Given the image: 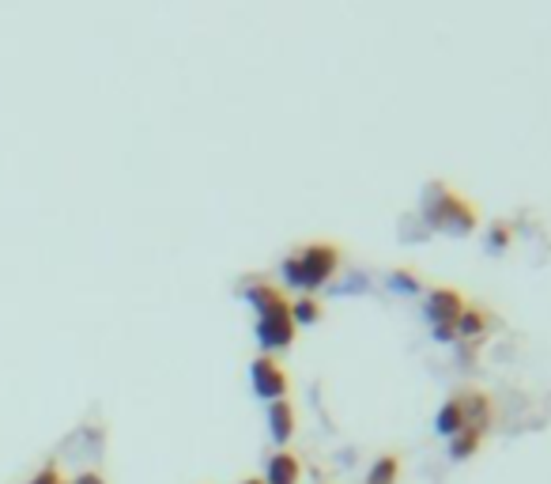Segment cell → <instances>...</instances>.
<instances>
[{"mask_svg": "<svg viewBox=\"0 0 551 484\" xmlns=\"http://www.w3.org/2000/svg\"><path fill=\"white\" fill-rule=\"evenodd\" d=\"M468 420H465V401H461V390L453 393V398L438 409V417H434V432L438 436H446V439H453L457 432H461Z\"/></svg>", "mask_w": 551, "mask_h": 484, "instance_id": "8", "label": "cell"}, {"mask_svg": "<svg viewBox=\"0 0 551 484\" xmlns=\"http://www.w3.org/2000/svg\"><path fill=\"white\" fill-rule=\"evenodd\" d=\"M284 280H287V284H295V288H299V261H295V254L284 258Z\"/></svg>", "mask_w": 551, "mask_h": 484, "instance_id": "17", "label": "cell"}, {"mask_svg": "<svg viewBox=\"0 0 551 484\" xmlns=\"http://www.w3.org/2000/svg\"><path fill=\"white\" fill-rule=\"evenodd\" d=\"M249 383H253V393H257V398H265L268 405L280 401V398H287V390H291V379H287L284 364L276 360V356H265V352L249 364Z\"/></svg>", "mask_w": 551, "mask_h": 484, "instance_id": "4", "label": "cell"}, {"mask_svg": "<svg viewBox=\"0 0 551 484\" xmlns=\"http://www.w3.org/2000/svg\"><path fill=\"white\" fill-rule=\"evenodd\" d=\"M295 261H299V288L310 295L333 280V273L340 268V250L333 242H310L295 254Z\"/></svg>", "mask_w": 551, "mask_h": 484, "instance_id": "3", "label": "cell"}, {"mask_svg": "<svg viewBox=\"0 0 551 484\" xmlns=\"http://www.w3.org/2000/svg\"><path fill=\"white\" fill-rule=\"evenodd\" d=\"M57 480H61V473H57V465H53V462H49V465H46V470H42V473H34V477H31L27 484H57Z\"/></svg>", "mask_w": 551, "mask_h": 484, "instance_id": "16", "label": "cell"}, {"mask_svg": "<svg viewBox=\"0 0 551 484\" xmlns=\"http://www.w3.org/2000/svg\"><path fill=\"white\" fill-rule=\"evenodd\" d=\"M465 307L468 303L457 288H431L427 303H424V314L431 321V330H438V326H457V318H461Z\"/></svg>", "mask_w": 551, "mask_h": 484, "instance_id": "5", "label": "cell"}, {"mask_svg": "<svg viewBox=\"0 0 551 484\" xmlns=\"http://www.w3.org/2000/svg\"><path fill=\"white\" fill-rule=\"evenodd\" d=\"M424 216L434 231H442V235L465 239L476 231V224H480V208L465 201L461 193H453L446 182H434L424 197Z\"/></svg>", "mask_w": 551, "mask_h": 484, "instance_id": "2", "label": "cell"}, {"mask_svg": "<svg viewBox=\"0 0 551 484\" xmlns=\"http://www.w3.org/2000/svg\"><path fill=\"white\" fill-rule=\"evenodd\" d=\"M461 401H465V420L472 427H484V432H487V424H491V401H487V393H480V390H461Z\"/></svg>", "mask_w": 551, "mask_h": 484, "instance_id": "11", "label": "cell"}, {"mask_svg": "<svg viewBox=\"0 0 551 484\" xmlns=\"http://www.w3.org/2000/svg\"><path fill=\"white\" fill-rule=\"evenodd\" d=\"M434 340H438V345H453V340H457V330H453V326H438V330H434Z\"/></svg>", "mask_w": 551, "mask_h": 484, "instance_id": "18", "label": "cell"}, {"mask_svg": "<svg viewBox=\"0 0 551 484\" xmlns=\"http://www.w3.org/2000/svg\"><path fill=\"white\" fill-rule=\"evenodd\" d=\"M291 321L295 326H314V321H321V303L314 295H302L291 303Z\"/></svg>", "mask_w": 551, "mask_h": 484, "instance_id": "13", "label": "cell"}, {"mask_svg": "<svg viewBox=\"0 0 551 484\" xmlns=\"http://www.w3.org/2000/svg\"><path fill=\"white\" fill-rule=\"evenodd\" d=\"M268 432L280 446L291 443V436H295V405H291L287 398L268 405Z\"/></svg>", "mask_w": 551, "mask_h": 484, "instance_id": "7", "label": "cell"}, {"mask_svg": "<svg viewBox=\"0 0 551 484\" xmlns=\"http://www.w3.org/2000/svg\"><path fill=\"white\" fill-rule=\"evenodd\" d=\"M484 436H487L484 427H472V424H465L461 432H457V436L450 439V458H453V462H465V458H472V454L484 446Z\"/></svg>", "mask_w": 551, "mask_h": 484, "instance_id": "9", "label": "cell"}, {"mask_svg": "<svg viewBox=\"0 0 551 484\" xmlns=\"http://www.w3.org/2000/svg\"><path fill=\"white\" fill-rule=\"evenodd\" d=\"M487 246L491 250H506L510 246V224H494L491 235H487Z\"/></svg>", "mask_w": 551, "mask_h": 484, "instance_id": "14", "label": "cell"}, {"mask_svg": "<svg viewBox=\"0 0 551 484\" xmlns=\"http://www.w3.org/2000/svg\"><path fill=\"white\" fill-rule=\"evenodd\" d=\"M68 484H106V477H102V473H95V470H83L76 480H68Z\"/></svg>", "mask_w": 551, "mask_h": 484, "instance_id": "19", "label": "cell"}, {"mask_svg": "<svg viewBox=\"0 0 551 484\" xmlns=\"http://www.w3.org/2000/svg\"><path fill=\"white\" fill-rule=\"evenodd\" d=\"M491 326V314L484 307H465L461 318H457V340H472V337H484Z\"/></svg>", "mask_w": 551, "mask_h": 484, "instance_id": "10", "label": "cell"}, {"mask_svg": "<svg viewBox=\"0 0 551 484\" xmlns=\"http://www.w3.org/2000/svg\"><path fill=\"white\" fill-rule=\"evenodd\" d=\"M57 484H68V480H57Z\"/></svg>", "mask_w": 551, "mask_h": 484, "instance_id": "21", "label": "cell"}, {"mask_svg": "<svg viewBox=\"0 0 551 484\" xmlns=\"http://www.w3.org/2000/svg\"><path fill=\"white\" fill-rule=\"evenodd\" d=\"M238 484H265L261 477H246V480H238Z\"/></svg>", "mask_w": 551, "mask_h": 484, "instance_id": "20", "label": "cell"}, {"mask_svg": "<svg viewBox=\"0 0 551 484\" xmlns=\"http://www.w3.org/2000/svg\"><path fill=\"white\" fill-rule=\"evenodd\" d=\"M393 288H400V292H419V277L397 268V273H393Z\"/></svg>", "mask_w": 551, "mask_h": 484, "instance_id": "15", "label": "cell"}, {"mask_svg": "<svg viewBox=\"0 0 551 484\" xmlns=\"http://www.w3.org/2000/svg\"><path fill=\"white\" fill-rule=\"evenodd\" d=\"M397 477H400V458L397 454H381L371 465V473H366V484H397Z\"/></svg>", "mask_w": 551, "mask_h": 484, "instance_id": "12", "label": "cell"}, {"mask_svg": "<svg viewBox=\"0 0 551 484\" xmlns=\"http://www.w3.org/2000/svg\"><path fill=\"white\" fill-rule=\"evenodd\" d=\"M299 477H302V462L295 451H276L268 458L265 484H299Z\"/></svg>", "mask_w": 551, "mask_h": 484, "instance_id": "6", "label": "cell"}, {"mask_svg": "<svg viewBox=\"0 0 551 484\" xmlns=\"http://www.w3.org/2000/svg\"><path fill=\"white\" fill-rule=\"evenodd\" d=\"M249 307L257 311V340H261L265 356L295 345V321H291V299L276 288V284H249L246 288Z\"/></svg>", "mask_w": 551, "mask_h": 484, "instance_id": "1", "label": "cell"}]
</instances>
